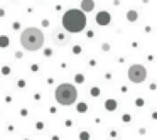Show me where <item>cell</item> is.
I'll use <instances>...</instances> for the list:
<instances>
[{
    "mask_svg": "<svg viewBox=\"0 0 157 140\" xmlns=\"http://www.w3.org/2000/svg\"><path fill=\"white\" fill-rule=\"evenodd\" d=\"M86 25V17L81 10H76V9H71L64 14L63 17V27L68 31V32H81Z\"/></svg>",
    "mask_w": 157,
    "mask_h": 140,
    "instance_id": "obj_1",
    "label": "cell"
},
{
    "mask_svg": "<svg viewBox=\"0 0 157 140\" xmlns=\"http://www.w3.org/2000/svg\"><path fill=\"white\" fill-rule=\"evenodd\" d=\"M20 44L27 51H37V49H41L42 44H44V34H42V31L35 29V27L25 29L22 32V35H20Z\"/></svg>",
    "mask_w": 157,
    "mask_h": 140,
    "instance_id": "obj_2",
    "label": "cell"
},
{
    "mask_svg": "<svg viewBox=\"0 0 157 140\" xmlns=\"http://www.w3.org/2000/svg\"><path fill=\"white\" fill-rule=\"evenodd\" d=\"M76 98H78V91L69 83L59 85L56 89V101L59 105H73L76 101Z\"/></svg>",
    "mask_w": 157,
    "mask_h": 140,
    "instance_id": "obj_3",
    "label": "cell"
},
{
    "mask_svg": "<svg viewBox=\"0 0 157 140\" xmlns=\"http://www.w3.org/2000/svg\"><path fill=\"white\" fill-rule=\"evenodd\" d=\"M51 41L57 47H66L71 42V32H68L64 27H56L51 34Z\"/></svg>",
    "mask_w": 157,
    "mask_h": 140,
    "instance_id": "obj_4",
    "label": "cell"
},
{
    "mask_svg": "<svg viewBox=\"0 0 157 140\" xmlns=\"http://www.w3.org/2000/svg\"><path fill=\"white\" fill-rule=\"evenodd\" d=\"M145 78H147V71H145L144 66H140V64L130 66V69H128V79L132 83H142V81H145Z\"/></svg>",
    "mask_w": 157,
    "mask_h": 140,
    "instance_id": "obj_5",
    "label": "cell"
},
{
    "mask_svg": "<svg viewBox=\"0 0 157 140\" xmlns=\"http://www.w3.org/2000/svg\"><path fill=\"white\" fill-rule=\"evenodd\" d=\"M96 22H98L100 25H108V22H110L108 12H100V14L96 15Z\"/></svg>",
    "mask_w": 157,
    "mask_h": 140,
    "instance_id": "obj_6",
    "label": "cell"
},
{
    "mask_svg": "<svg viewBox=\"0 0 157 140\" xmlns=\"http://www.w3.org/2000/svg\"><path fill=\"white\" fill-rule=\"evenodd\" d=\"M81 9H83L85 12H91V10L95 9V2H93V0H83V2H81Z\"/></svg>",
    "mask_w": 157,
    "mask_h": 140,
    "instance_id": "obj_7",
    "label": "cell"
},
{
    "mask_svg": "<svg viewBox=\"0 0 157 140\" xmlns=\"http://www.w3.org/2000/svg\"><path fill=\"white\" fill-rule=\"evenodd\" d=\"M127 19H128V20H137V12H135V10H130V12L127 14Z\"/></svg>",
    "mask_w": 157,
    "mask_h": 140,
    "instance_id": "obj_8",
    "label": "cell"
},
{
    "mask_svg": "<svg viewBox=\"0 0 157 140\" xmlns=\"http://www.w3.org/2000/svg\"><path fill=\"white\" fill-rule=\"evenodd\" d=\"M115 105H117V103H115L113 100H110V101H106V108H108V110H115Z\"/></svg>",
    "mask_w": 157,
    "mask_h": 140,
    "instance_id": "obj_9",
    "label": "cell"
},
{
    "mask_svg": "<svg viewBox=\"0 0 157 140\" xmlns=\"http://www.w3.org/2000/svg\"><path fill=\"white\" fill-rule=\"evenodd\" d=\"M76 81H78V83H81V81H83V76H81V74H80V76H76Z\"/></svg>",
    "mask_w": 157,
    "mask_h": 140,
    "instance_id": "obj_10",
    "label": "cell"
}]
</instances>
